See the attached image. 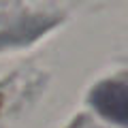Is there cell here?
Segmentation results:
<instances>
[{"label":"cell","mask_w":128,"mask_h":128,"mask_svg":"<svg viewBox=\"0 0 128 128\" xmlns=\"http://www.w3.org/2000/svg\"><path fill=\"white\" fill-rule=\"evenodd\" d=\"M92 107L109 122L128 128V83L102 81L92 90Z\"/></svg>","instance_id":"obj_1"}]
</instances>
